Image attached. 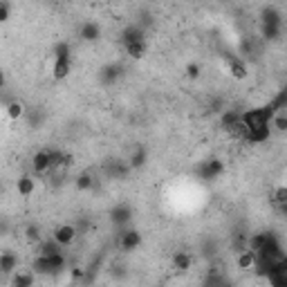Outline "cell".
<instances>
[{"instance_id":"obj_1","label":"cell","mask_w":287,"mask_h":287,"mask_svg":"<svg viewBox=\"0 0 287 287\" xmlns=\"http://www.w3.org/2000/svg\"><path fill=\"white\" fill-rule=\"evenodd\" d=\"M274 117V112L269 110V106L265 108H252V110L240 114V124L244 130H258V128H269V121Z\"/></svg>"},{"instance_id":"obj_2","label":"cell","mask_w":287,"mask_h":287,"mask_svg":"<svg viewBox=\"0 0 287 287\" xmlns=\"http://www.w3.org/2000/svg\"><path fill=\"white\" fill-rule=\"evenodd\" d=\"M76 238V227L74 224H59V227L54 229V236H52V240H54L59 247H67V244H72Z\"/></svg>"},{"instance_id":"obj_3","label":"cell","mask_w":287,"mask_h":287,"mask_svg":"<svg viewBox=\"0 0 287 287\" xmlns=\"http://www.w3.org/2000/svg\"><path fill=\"white\" fill-rule=\"evenodd\" d=\"M222 171H224V164L220 159H207L200 166V177L202 180H216L218 175H222Z\"/></svg>"},{"instance_id":"obj_4","label":"cell","mask_w":287,"mask_h":287,"mask_svg":"<svg viewBox=\"0 0 287 287\" xmlns=\"http://www.w3.org/2000/svg\"><path fill=\"white\" fill-rule=\"evenodd\" d=\"M130 218H133V209L128 204H117L110 209V222L117 227H124L126 222H130Z\"/></svg>"},{"instance_id":"obj_5","label":"cell","mask_w":287,"mask_h":287,"mask_svg":"<svg viewBox=\"0 0 287 287\" xmlns=\"http://www.w3.org/2000/svg\"><path fill=\"white\" fill-rule=\"evenodd\" d=\"M119 244H121L124 252H135V249L142 244V233L135 231V229H126V231L121 233V240H119Z\"/></svg>"},{"instance_id":"obj_6","label":"cell","mask_w":287,"mask_h":287,"mask_svg":"<svg viewBox=\"0 0 287 287\" xmlns=\"http://www.w3.org/2000/svg\"><path fill=\"white\" fill-rule=\"evenodd\" d=\"M32 271L36 276H54V265H52V256H36L32 263Z\"/></svg>"},{"instance_id":"obj_7","label":"cell","mask_w":287,"mask_h":287,"mask_svg":"<svg viewBox=\"0 0 287 287\" xmlns=\"http://www.w3.org/2000/svg\"><path fill=\"white\" fill-rule=\"evenodd\" d=\"M227 63H229V74L233 76V79H238V81H242V79H247V65H244V61H240L238 56H229L227 59Z\"/></svg>"},{"instance_id":"obj_8","label":"cell","mask_w":287,"mask_h":287,"mask_svg":"<svg viewBox=\"0 0 287 287\" xmlns=\"http://www.w3.org/2000/svg\"><path fill=\"white\" fill-rule=\"evenodd\" d=\"M16 191H18L20 197H29L36 191V180H34L32 175H27V173L20 175L18 182H16Z\"/></svg>"},{"instance_id":"obj_9","label":"cell","mask_w":287,"mask_h":287,"mask_svg":"<svg viewBox=\"0 0 287 287\" xmlns=\"http://www.w3.org/2000/svg\"><path fill=\"white\" fill-rule=\"evenodd\" d=\"M79 36H81V40H97L101 36V27H99V23H95V20H86L79 27Z\"/></svg>"},{"instance_id":"obj_10","label":"cell","mask_w":287,"mask_h":287,"mask_svg":"<svg viewBox=\"0 0 287 287\" xmlns=\"http://www.w3.org/2000/svg\"><path fill=\"white\" fill-rule=\"evenodd\" d=\"M70 72H72V59H56L54 65H52V76L56 81H63Z\"/></svg>"},{"instance_id":"obj_11","label":"cell","mask_w":287,"mask_h":287,"mask_svg":"<svg viewBox=\"0 0 287 287\" xmlns=\"http://www.w3.org/2000/svg\"><path fill=\"white\" fill-rule=\"evenodd\" d=\"M18 269V256L14 252H3L0 254V271L3 274H14Z\"/></svg>"},{"instance_id":"obj_12","label":"cell","mask_w":287,"mask_h":287,"mask_svg":"<svg viewBox=\"0 0 287 287\" xmlns=\"http://www.w3.org/2000/svg\"><path fill=\"white\" fill-rule=\"evenodd\" d=\"M34 280H36V274L32 269H16L14 271V278H12V285H18V287H34Z\"/></svg>"},{"instance_id":"obj_13","label":"cell","mask_w":287,"mask_h":287,"mask_svg":"<svg viewBox=\"0 0 287 287\" xmlns=\"http://www.w3.org/2000/svg\"><path fill=\"white\" fill-rule=\"evenodd\" d=\"M121 40H124V45H130V43H137V40H144V29H142V25H128V27L121 32Z\"/></svg>"},{"instance_id":"obj_14","label":"cell","mask_w":287,"mask_h":287,"mask_svg":"<svg viewBox=\"0 0 287 287\" xmlns=\"http://www.w3.org/2000/svg\"><path fill=\"white\" fill-rule=\"evenodd\" d=\"M236 265H238V269L249 271V269H254L256 265H258V258H256V254H254V252H249V249H244V252H240V254H238Z\"/></svg>"},{"instance_id":"obj_15","label":"cell","mask_w":287,"mask_h":287,"mask_svg":"<svg viewBox=\"0 0 287 287\" xmlns=\"http://www.w3.org/2000/svg\"><path fill=\"white\" fill-rule=\"evenodd\" d=\"M32 169L36 173H45V171H50V150H38V153L32 157Z\"/></svg>"},{"instance_id":"obj_16","label":"cell","mask_w":287,"mask_h":287,"mask_svg":"<svg viewBox=\"0 0 287 287\" xmlns=\"http://www.w3.org/2000/svg\"><path fill=\"white\" fill-rule=\"evenodd\" d=\"M269 128H258V130H244V142L249 144H265L269 139Z\"/></svg>"},{"instance_id":"obj_17","label":"cell","mask_w":287,"mask_h":287,"mask_svg":"<svg viewBox=\"0 0 287 287\" xmlns=\"http://www.w3.org/2000/svg\"><path fill=\"white\" fill-rule=\"evenodd\" d=\"M144 164H146V148L144 146H137L128 157V169H142Z\"/></svg>"},{"instance_id":"obj_18","label":"cell","mask_w":287,"mask_h":287,"mask_svg":"<svg viewBox=\"0 0 287 287\" xmlns=\"http://www.w3.org/2000/svg\"><path fill=\"white\" fill-rule=\"evenodd\" d=\"M191 263H193V258L186 252H177L173 256V267L177 271H189L191 269Z\"/></svg>"},{"instance_id":"obj_19","label":"cell","mask_w":287,"mask_h":287,"mask_svg":"<svg viewBox=\"0 0 287 287\" xmlns=\"http://www.w3.org/2000/svg\"><path fill=\"white\" fill-rule=\"evenodd\" d=\"M25 240H27L29 244H40L43 242V236H40V227L38 224H27L25 227Z\"/></svg>"},{"instance_id":"obj_20","label":"cell","mask_w":287,"mask_h":287,"mask_svg":"<svg viewBox=\"0 0 287 287\" xmlns=\"http://www.w3.org/2000/svg\"><path fill=\"white\" fill-rule=\"evenodd\" d=\"M126 54L130 56V59H135V61L144 59V56H146V43H144V40H137V43L126 45Z\"/></svg>"},{"instance_id":"obj_21","label":"cell","mask_w":287,"mask_h":287,"mask_svg":"<svg viewBox=\"0 0 287 287\" xmlns=\"http://www.w3.org/2000/svg\"><path fill=\"white\" fill-rule=\"evenodd\" d=\"M70 54H72V48H70L67 40H59V43H54V48H52V56H54V61L56 59H70Z\"/></svg>"},{"instance_id":"obj_22","label":"cell","mask_w":287,"mask_h":287,"mask_svg":"<svg viewBox=\"0 0 287 287\" xmlns=\"http://www.w3.org/2000/svg\"><path fill=\"white\" fill-rule=\"evenodd\" d=\"M23 114H25V103L23 101H9L7 103V117L12 119V121H18Z\"/></svg>"},{"instance_id":"obj_23","label":"cell","mask_w":287,"mask_h":287,"mask_svg":"<svg viewBox=\"0 0 287 287\" xmlns=\"http://www.w3.org/2000/svg\"><path fill=\"white\" fill-rule=\"evenodd\" d=\"M56 254H63V252H61V247L54 240H43L38 244V256H56Z\"/></svg>"},{"instance_id":"obj_24","label":"cell","mask_w":287,"mask_h":287,"mask_svg":"<svg viewBox=\"0 0 287 287\" xmlns=\"http://www.w3.org/2000/svg\"><path fill=\"white\" fill-rule=\"evenodd\" d=\"M267 238H269V233H256V236H252V238H249V252L258 254L260 249L265 247V242H267Z\"/></svg>"},{"instance_id":"obj_25","label":"cell","mask_w":287,"mask_h":287,"mask_svg":"<svg viewBox=\"0 0 287 287\" xmlns=\"http://www.w3.org/2000/svg\"><path fill=\"white\" fill-rule=\"evenodd\" d=\"M74 184H76V189H79V191H90L92 186H95V177H92L90 173H81L74 180Z\"/></svg>"},{"instance_id":"obj_26","label":"cell","mask_w":287,"mask_h":287,"mask_svg":"<svg viewBox=\"0 0 287 287\" xmlns=\"http://www.w3.org/2000/svg\"><path fill=\"white\" fill-rule=\"evenodd\" d=\"M220 124H222V128H227V130H231L236 124H240V114L236 110H229V112H224L222 114V119H220Z\"/></svg>"},{"instance_id":"obj_27","label":"cell","mask_w":287,"mask_h":287,"mask_svg":"<svg viewBox=\"0 0 287 287\" xmlns=\"http://www.w3.org/2000/svg\"><path fill=\"white\" fill-rule=\"evenodd\" d=\"M269 126H274L276 130H280V133H285V130H287V117H285L283 112H276L274 117H271Z\"/></svg>"},{"instance_id":"obj_28","label":"cell","mask_w":287,"mask_h":287,"mask_svg":"<svg viewBox=\"0 0 287 287\" xmlns=\"http://www.w3.org/2000/svg\"><path fill=\"white\" fill-rule=\"evenodd\" d=\"M263 34L267 36V38H278L280 23H263Z\"/></svg>"},{"instance_id":"obj_29","label":"cell","mask_w":287,"mask_h":287,"mask_svg":"<svg viewBox=\"0 0 287 287\" xmlns=\"http://www.w3.org/2000/svg\"><path fill=\"white\" fill-rule=\"evenodd\" d=\"M50 169H63V153L50 150Z\"/></svg>"},{"instance_id":"obj_30","label":"cell","mask_w":287,"mask_h":287,"mask_svg":"<svg viewBox=\"0 0 287 287\" xmlns=\"http://www.w3.org/2000/svg\"><path fill=\"white\" fill-rule=\"evenodd\" d=\"M117 76H119V67H117V65H110V67H106V70H103L101 81H103V83H112L114 79H117Z\"/></svg>"},{"instance_id":"obj_31","label":"cell","mask_w":287,"mask_h":287,"mask_svg":"<svg viewBox=\"0 0 287 287\" xmlns=\"http://www.w3.org/2000/svg\"><path fill=\"white\" fill-rule=\"evenodd\" d=\"M267 278L271 287H287V274H269Z\"/></svg>"},{"instance_id":"obj_32","label":"cell","mask_w":287,"mask_h":287,"mask_svg":"<svg viewBox=\"0 0 287 287\" xmlns=\"http://www.w3.org/2000/svg\"><path fill=\"white\" fill-rule=\"evenodd\" d=\"M274 202H276V204H280V207L287 202V186L285 184H280L278 189L274 191Z\"/></svg>"},{"instance_id":"obj_33","label":"cell","mask_w":287,"mask_h":287,"mask_svg":"<svg viewBox=\"0 0 287 287\" xmlns=\"http://www.w3.org/2000/svg\"><path fill=\"white\" fill-rule=\"evenodd\" d=\"M9 14H12V5H9V3H0V23L9 20Z\"/></svg>"},{"instance_id":"obj_34","label":"cell","mask_w":287,"mask_h":287,"mask_svg":"<svg viewBox=\"0 0 287 287\" xmlns=\"http://www.w3.org/2000/svg\"><path fill=\"white\" fill-rule=\"evenodd\" d=\"M186 76H189V79H197V76H200V65H197V63L186 65Z\"/></svg>"},{"instance_id":"obj_35","label":"cell","mask_w":287,"mask_h":287,"mask_svg":"<svg viewBox=\"0 0 287 287\" xmlns=\"http://www.w3.org/2000/svg\"><path fill=\"white\" fill-rule=\"evenodd\" d=\"M72 164H74V157L70 153H63V169H70Z\"/></svg>"},{"instance_id":"obj_36","label":"cell","mask_w":287,"mask_h":287,"mask_svg":"<svg viewBox=\"0 0 287 287\" xmlns=\"http://www.w3.org/2000/svg\"><path fill=\"white\" fill-rule=\"evenodd\" d=\"M3 86H5V72L0 70V90H3Z\"/></svg>"},{"instance_id":"obj_37","label":"cell","mask_w":287,"mask_h":287,"mask_svg":"<svg viewBox=\"0 0 287 287\" xmlns=\"http://www.w3.org/2000/svg\"><path fill=\"white\" fill-rule=\"evenodd\" d=\"M74 276H76V278H81V276H83V269L76 267V269H74Z\"/></svg>"},{"instance_id":"obj_38","label":"cell","mask_w":287,"mask_h":287,"mask_svg":"<svg viewBox=\"0 0 287 287\" xmlns=\"http://www.w3.org/2000/svg\"><path fill=\"white\" fill-rule=\"evenodd\" d=\"M0 193H3V182H0Z\"/></svg>"},{"instance_id":"obj_39","label":"cell","mask_w":287,"mask_h":287,"mask_svg":"<svg viewBox=\"0 0 287 287\" xmlns=\"http://www.w3.org/2000/svg\"><path fill=\"white\" fill-rule=\"evenodd\" d=\"M12 287H18V285H12Z\"/></svg>"},{"instance_id":"obj_40","label":"cell","mask_w":287,"mask_h":287,"mask_svg":"<svg viewBox=\"0 0 287 287\" xmlns=\"http://www.w3.org/2000/svg\"><path fill=\"white\" fill-rule=\"evenodd\" d=\"M0 276H3V271H0Z\"/></svg>"}]
</instances>
